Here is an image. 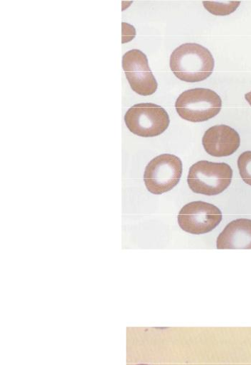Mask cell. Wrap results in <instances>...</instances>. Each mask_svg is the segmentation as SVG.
I'll use <instances>...</instances> for the list:
<instances>
[{
  "label": "cell",
  "mask_w": 251,
  "mask_h": 365,
  "mask_svg": "<svg viewBox=\"0 0 251 365\" xmlns=\"http://www.w3.org/2000/svg\"><path fill=\"white\" fill-rule=\"evenodd\" d=\"M237 166L243 181L251 186V151L244 152L239 156Z\"/></svg>",
  "instance_id": "cell-11"
},
{
  "label": "cell",
  "mask_w": 251,
  "mask_h": 365,
  "mask_svg": "<svg viewBox=\"0 0 251 365\" xmlns=\"http://www.w3.org/2000/svg\"><path fill=\"white\" fill-rule=\"evenodd\" d=\"M122 67L131 88L141 96H150L157 89V82L148 63L146 56L138 49L127 52Z\"/></svg>",
  "instance_id": "cell-7"
},
{
  "label": "cell",
  "mask_w": 251,
  "mask_h": 365,
  "mask_svg": "<svg viewBox=\"0 0 251 365\" xmlns=\"http://www.w3.org/2000/svg\"><path fill=\"white\" fill-rule=\"evenodd\" d=\"M205 151L214 157H226L233 154L240 147L239 134L232 128L220 125L209 128L203 138Z\"/></svg>",
  "instance_id": "cell-8"
},
{
  "label": "cell",
  "mask_w": 251,
  "mask_h": 365,
  "mask_svg": "<svg viewBox=\"0 0 251 365\" xmlns=\"http://www.w3.org/2000/svg\"><path fill=\"white\" fill-rule=\"evenodd\" d=\"M222 218V212L217 207L204 202H194L181 210L178 223L186 232L202 235L213 231Z\"/></svg>",
  "instance_id": "cell-6"
},
{
  "label": "cell",
  "mask_w": 251,
  "mask_h": 365,
  "mask_svg": "<svg viewBox=\"0 0 251 365\" xmlns=\"http://www.w3.org/2000/svg\"><path fill=\"white\" fill-rule=\"evenodd\" d=\"M217 248L251 249V220L238 219L230 222L218 236Z\"/></svg>",
  "instance_id": "cell-9"
},
{
  "label": "cell",
  "mask_w": 251,
  "mask_h": 365,
  "mask_svg": "<svg viewBox=\"0 0 251 365\" xmlns=\"http://www.w3.org/2000/svg\"><path fill=\"white\" fill-rule=\"evenodd\" d=\"M245 98L249 105L251 106V91L249 93L245 94Z\"/></svg>",
  "instance_id": "cell-12"
},
{
  "label": "cell",
  "mask_w": 251,
  "mask_h": 365,
  "mask_svg": "<svg viewBox=\"0 0 251 365\" xmlns=\"http://www.w3.org/2000/svg\"><path fill=\"white\" fill-rule=\"evenodd\" d=\"M232 177L233 170L228 164L201 160L191 166L188 182L196 194L215 196L230 186Z\"/></svg>",
  "instance_id": "cell-2"
},
{
  "label": "cell",
  "mask_w": 251,
  "mask_h": 365,
  "mask_svg": "<svg viewBox=\"0 0 251 365\" xmlns=\"http://www.w3.org/2000/svg\"><path fill=\"white\" fill-rule=\"evenodd\" d=\"M124 121L133 134L143 138L160 135L171 123L169 113L163 108L151 103L134 106L127 112Z\"/></svg>",
  "instance_id": "cell-5"
},
{
  "label": "cell",
  "mask_w": 251,
  "mask_h": 365,
  "mask_svg": "<svg viewBox=\"0 0 251 365\" xmlns=\"http://www.w3.org/2000/svg\"><path fill=\"white\" fill-rule=\"evenodd\" d=\"M183 163L171 154H162L152 159L146 165L144 180L147 190L155 195L171 191L181 178Z\"/></svg>",
  "instance_id": "cell-4"
},
{
  "label": "cell",
  "mask_w": 251,
  "mask_h": 365,
  "mask_svg": "<svg viewBox=\"0 0 251 365\" xmlns=\"http://www.w3.org/2000/svg\"><path fill=\"white\" fill-rule=\"evenodd\" d=\"M170 66L177 78L196 83L207 79L212 74L215 61L205 47L197 43H185L173 51Z\"/></svg>",
  "instance_id": "cell-1"
},
{
  "label": "cell",
  "mask_w": 251,
  "mask_h": 365,
  "mask_svg": "<svg viewBox=\"0 0 251 365\" xmlns=\"http://www.w3.org/2000/svg\"><path fill=\"white\" fill-rule=\"evenodd\" d=\"M137 365H149V364H137Z\"/></svg>",
  "instance_id": "cell-13"
},
{
  "label": "cell",
  "mask_w": 251,
  "mask_h": 365,
  "mask_svg": "<svg viewBox=\"0 0 251 365\" xmlns=\"http://www.w3.org/2000/svg\"><path fill=\"white\" fill-rule=\"evenodd\" d=\"M240 4V1H204L203 6L211 14L225 16L235 12Z\"/></svg>",
  "instance_id": "cell-10"
},
{
  "label": "cell",
  "mask_w": 251,
  "mask_h": 365,
  "mask_svg": "<svg viewBox=\"0 0 251 365\" xmlns=\"http://www.w3.org/2000/svg\"><path fill=\"white\" fill-rule=\"evenodd\" d=\"M176 108L183 119L192 123H202L218 115L222 101L214 91L197 88L184 91L178 98Z\"/></svg>",
  "instance_id": "cell-3"
}]
</instances>
